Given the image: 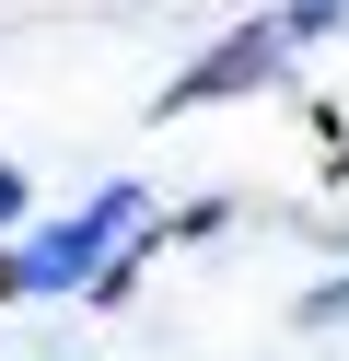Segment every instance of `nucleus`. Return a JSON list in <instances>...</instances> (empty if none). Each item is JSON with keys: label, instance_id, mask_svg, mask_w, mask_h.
<instances>
[{"label": "nucleus", "instance_id": "f257e3e1", "mask_svg": "<svg viewBox=\"0 0 349 361\" xmlns=\"http://www.w3.org/2000/svg\"><path fill=\"white\" fill-rule=\"evenodd\" d=\"M128 221H140V198H128V187H105L93 210H70L59 233L23 245V291H70V280H93V268H105V245L128 233Z\"/></svg>", "mask_w": 349, "mask_h": 361}, {"label": "nucleus", "instance_id": "f03ea898", "mask_svg": "<svg viewBox=\"0 0 349 361\" xmlns=\"http://www.w3.org/2000/svg\"><path fill=\"white\" fill-rule=\"evenodd\" d=\"M279 59H291V24H245V35H221V47H209L163 105H175V117H186V105H221V94H245V82H268Z\"/></svg>", "mask_w": 349, "mask_h": 361}, {"label": "nucleus", "instance_id": "7ed1b4c3", "mask_svg": "<svg viewBox=\"0 0 349 361\" xmlns=\"http://www.w3.org/2000/svg\"><path fill=\"white\" fill-rule=\"evenodd\" d=\"M12 210H23V187H12V175H0V221H12Z\"/></svg>", "mask_w": 349, "mask_h": 361}, {"label": "nucleus", "instance_id": "20e7f679", "mask_svg": "<svg viewBox=\"0 0 349 361\" xmlns=\"http://www.w3.org/2000/svg\"><path fill=\"white\" fill-rule=\"evenodd\" d=\"M0 291H23V257H0Z\"/></svg>", "mask_w": 349, "mask_h": 361}]
</instances>
